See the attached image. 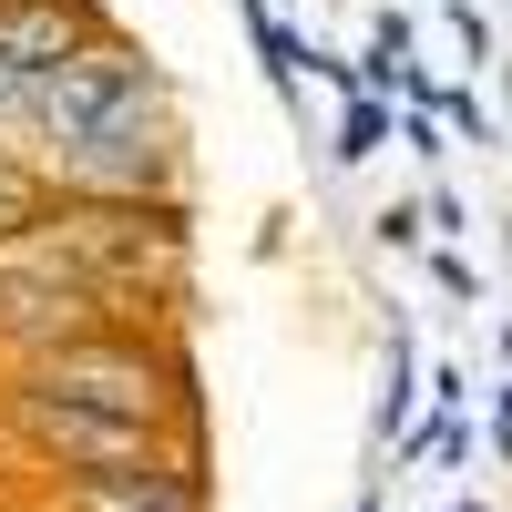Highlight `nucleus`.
Segmentation results:
<instances>
[{
	"instance_id": "1",
	"label": "nucleus",
	"mask_w": 512,
	"mask_h": 512,
	"mask_svg": "<svg viewBox=\"0 0 512 512\" xmlns=\"http://www.w3.org/2000/svg\"><path fill=\"white\" fill-rule=\"evenodd\" d=\"M21 134L41 144L62 195H144L164 175V103H154V72L134 41L93 31L82 52H62L52 72L31 82V113Z\"/></svg>"
},
{
	"instance_id": "2",
	"label": "nucleus",
	"mask_w": 512,
	"mask_h": 512,
	"mask_svg": "<svg viewBox=\"0 0 512 512\" xmlns=\"http://www.w3.org/2000/svg\"><path fill=\"white\" fill-rule=\"evenodd\" d=\"M11 390H41V400H72V410H103V420H144V431H175L185 420V379L175 359L134 328H82L62 349H41L11 369Z\"/></svg>"
},
{
	"instance_id": "3",
	"label": "nucleus",
	"mask_w": 512,
	"mask_h": 512,
	"mask_svg": "<svg viewBox=\"0 0 512 512\" xmlns=\"http://www.w3.org/2000/svg\"><path fill=\"white\" fill-rule=\"evenodd\" d=\"M113 297L123 287H103L52 226H41L31 246H0V369L62 349V338H82V328H123Z\"/></svg>"
},
{
	"instance_id": "4",
	"label": "nucleus",
	"mask_w": 512,
	"mask_h": 512,
	"mask_svg": "<svg viewBox=\"0 0 512 512\" xmlns=\"http://www.w3.org/2000/svg\"><path fill=\"white\" fill-rule=\"evenodd\" d=\"M0 431H11L41 472H62V482H103V472H195V451H185L175 431L103 420V410H72V400H41V390H0Z\"/></svg>"
},
{
	"instance_id": "5",
	"label": "nucleus",
	"mask_w": 512,
	"mask_h": 512,
	"mask_svg": "<svg viewBox=\"0 0 512 512\" xmlns=\"http://www.w3.org/2000/svg\"><path fill=\"white\" fill-rule=\"evenodd\" d=\"M103 21L82 11V0H11L0 11V134H21V113H31V82L52 72L62 52H82Z\"/></svg>"
},
{
	"instance_id": "6",
	"label": "nucleus",
	"mask_w": 512,
	"mask_h": 512,
	"mask_svg": "<svg viewBox=\"0 0 512 512\" xmlns=\"http://www.w3.org/2000/svg\"><path fill=\"white\" fill-rule=\"evenodd\" d=\"M52 216H62L52 164H41V154H0V246H31Z\"/></svg>"
}]
</instances>
